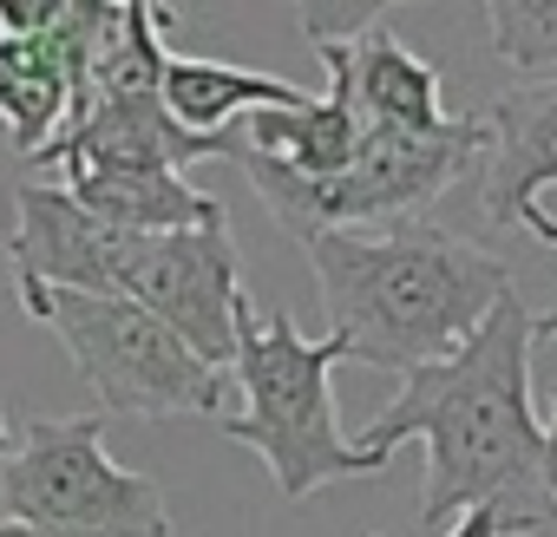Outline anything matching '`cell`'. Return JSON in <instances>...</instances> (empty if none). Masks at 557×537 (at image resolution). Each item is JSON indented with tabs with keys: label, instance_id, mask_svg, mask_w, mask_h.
Segmentation results:
<instances>
[{
	"label": "cell",
	"instance_id": "9a60e30c",
	"mask_svg": "<svg viewBox=\"0 0 557 537\" xmlns=\"http://www.w3.org/2000/svg\"><path fill=\"white\" fill-rule=\"evenodd\" d=\"M446 537H511V524L498 511H466V517L446 524Z\"/></svg>",
	"mask_w": 557,
	"mask_h": 537
},
{
	"label": "cell",
	"instance_id": "277c9868",
	"mask_svg": "<svg viewBox=\"0 0 557 537\" xmlns=\"http://www.w3.org/2000/svg\"><path fill=\"white\" fill-rule=\"evenodd\" d=\"M485 158V118L453 112L440 132H394V125H361L355 158L335 177H296L289 164H275L249 145H236L230 164L256 184L262 210L283 223L296 242L329 236V229H387L426 216L472 164Z\"/></svg>",
	"mask_w": 557,
	"mask_h": 537
},
{
	"label": "cell",
	"instance_id": "ac0fdd59",
	"mask_svg": "<svg viewBox=\"0 0 557 537\" xmlns=\"http://www.w3.org/2000/svg\"><path fill=\"white\" fill-rule=\"evenodd\" d=\"M0 537H60V530H34V524H8V517H0Z\"/></svg>",
	"mask_w": 557,
	"mask_h": 537
},
{
	"label": "cell",
	"instance_id": "5b68a950",
	"mask_svg": "<svg viewBox=\"0 0 557 537\" xmlns=\"http://www.w3.org/2000/svg\"><path fill=\"white\" fill-rule=\"evenodd\" d=\"M21 309L60 335L86 387L99 394V420H177L203 413L223 420L230 374L203 367L158 315H145L125 296H79V289H21Z\"/></svg>",
	"mask_w": 557,
	"mask_h": 537
},
{
	"label": "cell",
	"instance_id": "ba28073f",
	"mask_svg": "<svg viewBox=\"0 0 557 537\" xmlns=\"http://www.w3.org/2000/svg\"><path fill=\"white\" fill-rule=\"evenodd\" d=\"M485 216L518 223L537 210V190L557 184V79L505 86L485 112Z\"/></svg>",
	"mask_w": 557,
	"mask_h": 537
},
{
	"label": "cell",
	"instance_id": "8992f818",
	"mask_svg": "<svg viewBox=\"0 0 557 537\" xmlns=\"http://www.w3.org/2000/svg\"><path fill=\"white\" fill-rule=\"evenodd\" d=\"M0 517L60 537H171L164 491L106 452V420H27L0 459Z\"/></svg>",
	"mask_w": 557,
	"mask_h": 537
},
{
	"label": "cell",
	"instance_id": "8fae6325",
	"mask_svg": "<svg viewBox=\"0 0 557 537\" xmlns=\"http://www.w3.org/2000/svg\"><path fill=\"white\" fill-rule=\"evenodd\" d=\"M60 190L112 223V229H132V236H164V229H210V223H230L216 197L190 190L177 171H66Z\"/></svg>",
	"mask_w": 557,
	"mask_h": 537
},
{
	"label": "cell",
	"instance_id": "6da1fadb",
	"mask_svg": "<svg viewBox=\"0 0 557 537\" xmlns=\"http://www.w3.org/2000/svg\"><path fill=\"white\" fill-rule=\"evenodd\" d=\"M550 341V309L498 296L492 315L433 367L400 374V394L348 439L368 459L426 439V498L420 524L440 530L466 511H498L511 537L557 530L544 498V420L531 413V348Z\"/></svg>",
	"mask_w": 557,
	"mask_h": 537
},
{
	"label": "cell",
	"instance_id": "5bb4252c",
	"mask_svg": "<svg viewBox=\"0 0 557 537\" xmlns=\"http://www.w3.org/2000/svg\"><path fill=\"white\" fill-rule=\"evenodd\" d=\"M21 60H27V40H8V34H0V118H8V99H14Z\"/></svg>",
	"mask_w": 557,
	"mask_h": 537
},
{
	"label": "cell",
	"instance_id": "52a82bcc",
	"mask_svg": "<svg viewBox=\"0 0 557 537\" xmlns=\"http://www.w3.org/2000/svg\"><path fill=\"white\" fill-rule=\"evenodd\" d=\"M112 296L138 302L145 315H158L203 367L230 374L236 354V309L243 296V255L230 223L210 229H164V236H132L119 242L112 262Z\"/></svg>",
	"mask_w": 557,
	"mask_h": 537
},
{
	"label": "cell",
	"instance_id": "e0dca14e",
	"mask_svg": "<svg viewBox=\"0 0 557 537\" xmlns=\"http://www.w3.org/2000/svg\"><path fill=\"white\" fill-rule=\"evenodd\" d=\"M518 223H524L537 242H550V249H557V216H544V210H524ZM550 335H557V309H550Z\"/></svg>",
	"mask_w": 557,
	"mask_h": 537
},
{
	"label": "cell",
	"instance_id": "9c48e42d",
	"mask_svg": "<svg viewBox=\"0 0 557 537\" xmlns=\"http://www.w3.org/2000/svg\"><path fill=\"white\" fill-rule=\"evenodd\" d=\"M322 66H329V92L302 99V105H283V112H249L236 125V138L275 164H289L296 177H335L355 145H361V112H355V92H348V47L342 40H315Z\"/></svg>",
	"mask_w": 557,
	"mask_h": 537
},
{
	"label": "cell",
	"instance_id": "d6986e66",
	"mask_svg": "<svg viewBox=\"0 0 557 537\" xmlns=\"http://www.w3.org/2000/svg\"><path fill=\"white\" fill-rule=\"evenodd\" d=\"M8 446H14V426H8V400H0V459H8Z\"/></svg>",
	"mask_w": 557,
	"mask_h": 537
},
{
	"label": "cell",
	"instance_id": "2e32d148",
	"mask_svg": "<svg viewBox=\"0 0 557 537\" xmlns=\"http://www.w3.org/2000/svg\"><path fill=\"white\" fill-rule=\"evenodd\" d=\"M544 498L557 511V394H550V420H544Z\"/></svg>",
	"mask_w": 557,
	"mask_h": 537
},
{
	"label": "cell",
	"instance_id": "7a4b0ae2",
	"mask_svg": "<svg viewBox=\"0 0 557 537\" xmlns=\"http://www.w3.org/2000/svg\"><path fill=\"white\" fill-rule=\"evenodd\" d=\"M309 268L329 309V335L361 367L413 374L446 361L498 296H511V262L413 216L387 229L309 236Z\"/></svg>",
	"mask_w": 557,
	"mask_h": 537
},
{
	"label": "cell",
	"instance_id": "3957f363",
	"mask_svg": "<svg viewBox=\"0 0 557 537\" xmlns=\"http://www.w3.org/2000/svg\"><path fill=\"white\" fill-rule=\"evenodd\" d=\"M342 361H348V348L335 335L309 341L283 309H256V302L236 309L230 374L243 387V407L223 413L216 426L269 465L283 498H309L335 478L387 472L381 459L355 452L342 433V413H335V367Z\"/></svg>",
	"mask_w": 557,
	"mask_h": 537
},
{
	"label": "cell",
	"instance_id": "4fadbf2b",
	"mask_svg": "<svg viewBox=\"0 0 557 537\" xmlns=\"http://www.w3.org/2000/svg\"><path fill=\"white\" fill-rule=\"evenodd\" d=\"M492 53L531 79H557V0H492L485 8Z\"/></svg>",
	"mask_w": 557,
	"mask_h": 537
},
{
	"label": "cell",
	"instance_id": "30bf717a",
	"mask_svg": "<svg viewBox=\"0 0 557 537\" xmlns=\"http://www.w3.org/2000/svg\"><path fill=\"white\" fill-rule=\"evenodd\" d=\"M348 47V92L361 125H394V132H440L453 125L446 92H440V66L420 60L407 40H394L381 21L361 27Z\"/></svg>",
	"mask_w": 557,
	"mask_h": 537
},
{
	"label": "cell",
	"instance_id": "7c38bea8",
	"mask_svg": "<svg viewBox=\"0 0 557 537\" xmlns=\"http://www.w3.org/2000/svg\"><path fill=\"white\" fill-rule=\"evenodd\" d=\"M158 99H164V112L184 132L216 138V132H230V118L283 112V105H302L309 92L296 79L249 73V66H230V60H184V53H171L164 60V79H158Z\"/></svg>",
	"mask_w": 557,
	"mask_h": 537
}]
</instances>
